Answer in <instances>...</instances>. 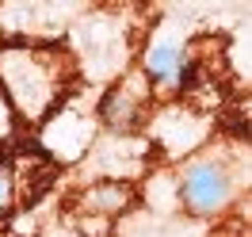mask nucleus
<instances>
[{
  "label": "nucleus",
  "instance_id": "nucleus-1",
  "mask_svg": "<svg viewBox=\"0 0 252 237\" xmlns=\"http://www.w3.org/2000/svg\"><path fill=\"white\" fill-rule=\"evenodd\" d=\"M77 84V58L65 42L0 38V92L19 127H42Z\"/></svg>",
  "mask_w": 252,
  "mask_h": 237
},
{
  "label": "nucleus",
  "instance_id": "nucleus-4",
  "mask_svg": "<svg viewBox=\"0 0 252 237\" xmlns=\"http://www.w3.org/2000/svg\"><path fill=\"white\" fill-rule=\"evenodd\" d=\"M145 80L157 88V84H172L180 73H184V50L176 42H153L145 50V62H142Z\"/></svg>",
  "mask_w": 252,
  "mask_h": 237
},
{
  "label": "nucleus",
  "instance_id": "nucleus-5",
  "mask_svg": "<svg viewBox=\"0 0 252 237\" xmlns=\"http://www.w3.org/2000/svg\"><path fill=\"white\" fill-rule=\"evenodd\" d=\"M130 203V184H92L80 195L84 214H119Z\"/></svg>",
  "mask_w": 252,
  "mask_h": 237
},
{
  "label": "nucleus",
  "instance_id": "nucleus-6",
  "mask_svg": "<svg viewBox=\"0 0 252 237\" xmlns=\"http://www.w3.org/2000/svg\"><path fill=\"white\" fill-rule=\"evenodd\" d=\"M16 169H12V161L0 157V214L4 210H12L16 206Z\"/></svg>",
  "mask_w": 252,
  "mask_h": 237
},
{
  "label": "nucleus",
  "instance_id": "nucleus-7",
  "mask_svg": "<svg viewBox=\"0 0 252 237\" xmlns=\"http://www.w3.org/2000/svg\"><path fill=\"white\" fill-rule=\"evenodd\" d=\"M16 138H19V119L8 103V96L0 92V145H12Z\"/></svg>",
  "mask_w": 252,
  "mask_h": 237
},
{
  "label": "nucleus",
  "instance_id": "nucleus-3",
  "mask_svg": "<svg viewBox=\"0 0 252 237\" xmlns=\"http://www.w3.org/2000/svg\"><path fill=\"white\" fill-rule=\"evenodd\" d=\"M149 111H153V84L145 80L142 69H130L126 77H119L107 88V96L99 100V119H103V127L119 130V134L138 130L145 119H149Z\"/></svg>",
  "mask_w": 252,
  "mask_h": 237
},
{
  "label": "nucleus",
  "instance_id": "nucleus-2",
  "mask_svg": "<svg viewBox=\"0 0 252 237\" xmlns=\"http://www.w3.org/2000/svg\"><path fill=\"white\" fill-rule=\"evenodd\" d=\"M180 199L191 214L214 218L237 199V172L225 157H195L180 176Z\"/></svg>",
  "mask_w": 252,
  "mask_h": 237
}]
</instances>
